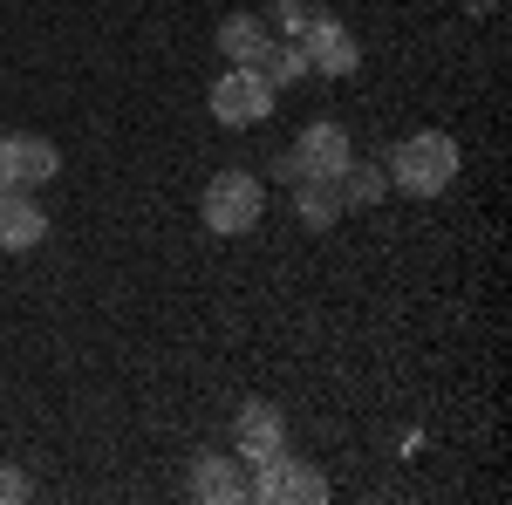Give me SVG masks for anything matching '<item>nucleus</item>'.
<instances>
[{"label": "nucleus", "mask_w": 512, "mask_h": 505, "mask_svg": "<svg viewBox=\"0 0 512 505\" xmlns=\"http://www.w3.org/2000/svg\"><path fill=\"white\" fill-rule=\"evenodd\" d=\"M458 137H444V130H410L390 157H383V171H390V192H410V198H437L458 185Z\"/></svg>", "instance_id": "1"}, {"label": "nucleus", "mask_w": 512, "mask_h": 505, "mask_svg": "<svg viewBox=\"0 0 512 505\" xmlns=\"http://www.w3.org/2000/svg\"><path fill=\"white\" fill-rule=\"evenodd\" d=\"M274 103H280V89L260 76V62H226V76H212V89H205V110L226 130H260L274 117Z\"/></svg>", "instance_id": "2"}, {"label": "nucleus", "mask_w": 512, "mask_h": 505, "mask_svg": "<svg viewBox=\"0 0 512 505\" xmlns=\"http://www.w3.org/2000/svg\"><path fill=\"white\" fill-rule=\"evenodd\" d=\"M260 212H267V178H253V171H219L212 185H205V198H198V219H205V233L219 239H239L260 226Z\"/></svg>", "instance_id": "3"}, {"label": "nucleus", "mask_w": 512, "mask_h": 505, "mask_svg": "<svg viewBox=\"0 0 512 505\" xmlns=\"http://www.w3.org/2000/svg\"><path fill=\"white\" fill-rule=\"evenodd\" d=\"M246 499H267V505H321V499H328V478H321L308 458L274 451V458L246 465Z\"/></svg>", "instance_id": "4"}, {"label": "nucleus", "mask_w": 512, "mask_h": 505, "mask_svg": "<svg viewBox=\"0 0 512 505\" xmlns=\"http://www.w3.org/2000/svg\"><path fill=\"white\" fill-rule=\"evenodd\" d=\"M301 55H308V76H328V82H342L362 69V41L328 14V7H308V28H301Z\"/></svg>", "instance_id": "5"}, {"label": "nucleus", "mask_w": 512, "mask_h": 505, "mask_svg": "<svg viewBox=\"0 0 512 505\" xmlns=\"http://www.w3.org/2000/svg\"><path fill=\"white\" fill-rule=\"evenodd\" d=\"M287 157H294L301 178H328V185H335V178L355 164V144H349V130H342L335 117H321V123H308V130L294 137V151H287Z\"/></svg>", "instance_id": "6"}, {"label": "nucleus", "mask_w": 512, "mask_h": 505, "mask_svg": "<svg viewBox=\"0 0 512 505\" xmlns=\"http://www.w3.org/2000/svg\"><path fill=\"white\" fill-rule=\"evenodd\" d=\"M62 171V151L35 137V130H0V185H14V192H28V185H48Z\"/></svg>", "instance_id": "7"}, {"label": "nucleus", "mask_w": 512, "mask_h": 505, "mask_svg": "<svg viewBox=\"0 0 512 505\" xmlns=\"http://www.w3.org/2000/svg\"><path fill=\"white\" fill-rule=\"evenodd\" d=\"M274 451H287V417H280L274 403H239L233 458L239 465H260V458H274Z\"/></svg>", "instance_id": "8"}, {"label": "nucleus", "mask_w": 512, "mask_h": 505, "mask_svg": "<svg viewBox=\"0 0 512 505\" xmlns=\"http://www.w3.org/2000/svg\"><path fill=\"white\" fill-rule=\"evenodd\" d=\"M41 239H48V212H41V198L0 185V253H35Z\"/></svg>", "instance_id": "9"}, {"label": "nucleus", "mask_w": 512, "mask_h": 505, "mask_svg": "<svg viewBox=\"0 0 512 505\" xmlns=\"http://www.w3.org/2000/svg\"><path fill=\"white\" fill-rule=\"evenodd\" d=\"M192 499H212V505H239L246 499V471H239V458L198 451L192 458Z\"/></svg>", "instance_id": "10"}, {"label": "nucleus", "mask_w": 512, "mask_h": 505, "mask_svg": "<svg viewBox=\"0 0 512 505\" xmlns=\"http://www.w3.org/2000/svg\"><path fill=\"white\" fill-rule=\"evenodd\" d=\"M294 212H301L315 233H328L349 205H342V185H328V178H294Z\"/></svg>", "instance_id": "11"}, {"label": "nucleus", "mask_w": 512, "mask_h": 505, "mask_svg": "<svg viewBox=\"0 0 512 505\" xmlns=\"http://www.w3.org/2000/svg\"><path fill=\"white\" fill-rule=\"evenodd\" d=\"M260 48H267V21L260 14H226L219 21V55L226 62H260Z\"/></svg>", "instance_id": "12"}, {"label": "nucleus", "mask_w": 512, "mask_h": 505, "mask_svg": "<svg viewBox=\"0 0 512 505\" xmlns=\"http://www.w3.org/2000/svg\"><path fill=\"white\" fill-rule=\"evenodd\" d=\"M260 76L274 82V89L308 82V55H301V41H274V35H267V48H260Z\"/></svg>", "instance_id": "13"}, {"label": "nucleus", "mask_w": 512, "mask_h": 505, "mask_svg": "<svg viewBox=\"0 0 512 505\" xmlns=\"http://www.w3.org/2000/svg\"><path fill=\"white\" fill-rule=\"evenodd\" d=\"M335 185H342V205H383L390 198V171L383 164H349Z\"/></svg>", "instance_id": "14"}, {"label": "nucleus", "mask_w": 512, "mask_h": 505, "mask_svg": "<svg viewBox=\"0 0 512 505\" xmlns=\"http://www.w3.org/2000/svg\"><path fill=\"white\" fill-rule=\"evenodd\" d=\"M260 21H274V28H280V41H294L301 28H308V7H301V0H274V7H267Z\"/></svg>", "instance_id": "15"}, {"label": "nucleus", "mask_w": 512, "mask_h": 505, "mask_svg": "<svg viewBox=\"0 0 512 505\" xmlns=\"http://www.w3.org/2000/svg\"><path fill=\"white\" fill-rule=\"evenodd\" d=\"M21 499H35V485H28V471L0 465V505H21Z\"/></svg>", "instance_id": "16"}, {"label": "nucleus", "mask_w": 512, "mask_h": 505, "mask_svg": "<svg viewBox=\"0 0 512 505\" xmlns=\"http://www.w3.org/2000/svg\"><path fill=\"white\" fill-rule=\"evenodd\" d=\"M465 7H472V14H492V7H499V0H465Z\"/></svg>", "instance_id": "17"}]
</instances>
